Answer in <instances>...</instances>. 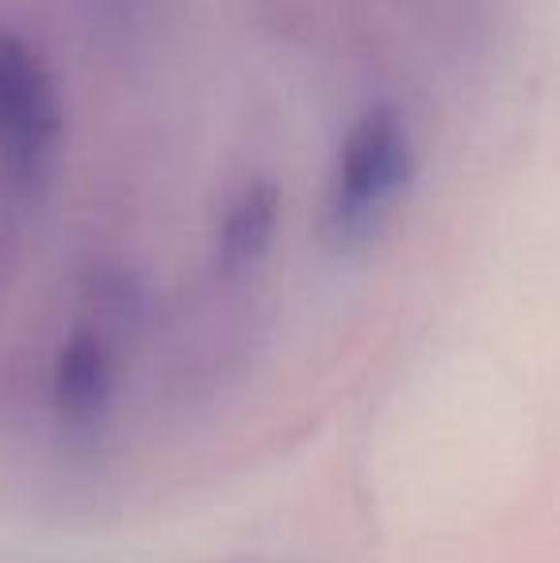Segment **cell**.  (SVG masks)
Returning <instances> with one entry per match:
<instances>
[{"mask_svg":"<svg viewBox=\"0 0 560 563\" xmlns=\"http://www.w3.org/2000/svg\"><path fill=\"white\" fill-rule=\"evenodd\" d=\"M123 334L112 322H77L54 349L35 391V410L66 441H85L105 426L120 395Z\"/></svg>","mask_w":560,"mask_h":563,"instance_id":"cell-2","label":"cell"},{"mask_svg":"<svg viewBox=\"0 0 560 563\" xmlns=\"http://www.w3.org/2000/svg\"><path fill=\"white\" fill-rule=\"evenodd\" d=\"M223 563H292V560H270V556H246V560H223Z\"/></svg>","mask_w":560,"mask_h":563,"instance_id":"cell-5","label":"cell"},{"mask_svg":"<svg viewBox=\"0 0 560 563\" xmlns=\"http://www.w3.org/2000/svg\"><path fill=\"white\" fill-rule=\"evenodd\" d=\"M411 169L415 162L404 115L392 104L369 108L342 142L327 208L330 242L342 250L369 242L388 216L392 200L407 188Z\"/></svg>","mask_w":560,"mask_h":563,"instance_id":"cell-1","label":"cell"},{"mask_svg":"<svg viewBox=\"0 0 560 563\" xmlns=\"http://www.w3.org/2000/svg\"><path fill=\"white\" fill-rule=\"evenodd\" d=\"M58 139V100L20 35L0 27V154L20 180L43 173Z\"/></svg>","mask_w":560,"mask_h":563,"instance_id":"cell-3","label":"cell"},{"mask_svg":"<svg viewBox=\"0 0 560 563\" xmlns=\"http://www.w3.org/2000/svg\"><path fill=\"white\" fill-rule=\"evenodd\" d=\"M273 227H277V188L265 185V180L242 188L239 200L223 216V227H219L216 238L219 268L227 276H234L257 265L273 242Z\"/></svg>","mask_w":560,"mask_h":563,"instance_id":"cell-4","label":"cell"}]
</instances>
